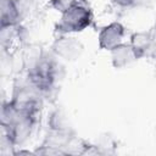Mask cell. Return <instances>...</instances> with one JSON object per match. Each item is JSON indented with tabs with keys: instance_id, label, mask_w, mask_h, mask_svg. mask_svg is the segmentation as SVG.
I'll return each instance as SVG.
<instances>
[{
	"instance_id": "cell-15",
	"label": "cell",
	"mask_w": 156,
	"mask_h": 156,
	"mask_svg": "<svg viewBox=\"0 0 156 156\" xmlns=\"http://www.w3.org/2000/svg\"><path fill=\"white\" fill-rule=\"evenodd\" d=\"M152 0H133V7H149Z\"/></svg>"
},
{
	"instance_id": "cell-12",
	"label": "cell",
	"mask_w": 156,
	"mask_h": 156,
	"mask_svg": "<svg viewBox=\"0 0 156 156\" xmlns=\"http://www.w3.org/2000/svg\"><path fill=\"white\" fill-rule=\"evenodd\" d=\"M48 128L62 132H76L69 115L61 106H57L50 111L48 116Z\"/></svg>"
},
{
	"instance_id": "cell-8",
	"label": "cell",
	"mask_w": 156,
	"mask_h": 156,
	"mask_svg": "<svg viewBox=\"0 0 156 156\" xmlns=\"http://www.w3.org/2000/svg\"><path fill=\"white\" fill-rule=\"evenodd\" d=\"M110 58H111V65L116 69H122L135 61L140 60L136 51L133 49V46L129 43H122L121 45L113 48L110 51Z\"/></svg>"
},
{
	"instance_id": "cell-9",
	"label": "cell",
	"mask_w": 156,
	"mask_h": 156,
	"mask_svg": "<svg viewBox=\"0 0 156 156\" xmlns=\"http://www.w3.org/2000/svg\"><path fill=\"white\" fill-rule=\"evenodd\" d=\"M45 50L37 43H24L21 50V66L24 73L34 69L45 55Z\"/></svg>"
},
{
	"instance_id": "cell-5",
	"label": "cell",
	"mask_w": 156,
	"mask_h": 156,
	"mask_svg": "<svg viewBox=\"0 0 156 156\" xmlns=\"http://www.w3.org/2000/svg\"><path fill=\"white\" fill-rule=\"evenodd\" d=\"M50 51L63 62H76L84 54V44L71 34H61L51 43Z\"/></svg>"
},
{
	"instance_id": "cell-14",
	"label": "cell",
	"mask_w": 156,
	"mask_h": 156,
	"mask_svg": "<svg viewBox=\"0 0 156 156\" xmlns=\"http://www.w3.org/2000/svg\"><path fill=\"white\" fill-rule=\"evenodd\" d=\"M79 1L80 0H49V6L56 12L63 13Z\"/></svg>"
},
{
	"instance_id": "cell-1",
	"label": "cell",
	"mask_w": 156,
	"mask_h": 156,
	"mask_svg": "<svg viewBox=\"0 0 156 156\" xmlns=\"http://www.w3.org/2000/svg\"><path fill=\"white\" fill-rule=\"evenodd\" d=\"M24 74L45 99L58 88L65 77V66L62 65V61L49 50L45 52L40 63Z\"/></svg>"
},
{
	"instance_id": "cell-10",
	"label": "cell",
	"mask_w": 156,
	"mask_h": 156,
	"mask_svg": "<svg viewBox=\"0 0 156 156\" xmlns=\"http://www.w3.org/2000/svg\"><path fill=\"white\" fill-rule=\"evenodd\" d=\"M23 18L15 0H0V28L22 24Z\"/></svg>"
},
{
	"instance_id": "cell-13",
	"label": "cell",
	"mask_w": 156,
	"mask_h": 156,
	"mask_svg": "<svg viewBox=\"0 0 156 156\" xmlns=\"http://www.w3.org/2000/svg\"><path fill=\"white\" fill-rule=\"evenodd\" d=\"M34 154L35 156H65L67 155L66 151L61 149L49 146V145H43V144H40L38 147L34 149Z\"/></svg>"
},
{
	"instance_id": "cell-3",
	"label": "cell",
	"mask_w": 156,
	"mask_h": 156,
	"mask_svg": "<svg viewBox=\"0 0 156 156\" xmlns=\"http://www.w3.org/2000/svg\"><path fill=\"white\" fill-rule=\"evenodd\" d=\"M94 13L85 0H80L74 6L61 13L60 20L55 24V34H76L93 26Z\"/></svg>"
},
{
	"instance_id": "cell-16",
	"label": "cell",
	"mask_w": 156,
	"mask_h": 156,
	"mask_svg": "<svg viewBox=\"0 0 156 156\" xmlns=\"http://www.w3.org/2000/svg\"><path fill=\"white\" fill-rule=\"evenodd\" d=\"M18 155H35L34 154V150L33 151H29V150H24V149H20V150H15L13 151V156H18Z\"/></svg>"
},
{
	"instance_id": "cell-17",
	"label": "cell",
	"mask_w": 156,
	"mask_h": 156,
	"mask_svg": "<svg viewBox=\"0 0 156 156\" xmlns=\"http://www.w3.org/2000/svg\"><path fill=\"white\" fill-rule=\"evenodd\" d=\"M154 29H155V30H156V22H155V27H154Z\"/></svg>"
},
{
	"instance_id": "cell-4",
	"label": "cell",
	"mask_w": 156,
	"mask_h": 156,
	"mask_svg": "<svg viewBox=\"0 0 156 156\" xmlns=\"http://www.w3.org/2000/svg\"><path fill=\"white\" fill-rule=\"evenodd\" d=\"M39 122L38 118L18 113L17 117L6 127L1 126V133H4L15 145V147L23 146L32 136L37 123Z\"/></svg>"
},
{
	"instance_id": "cell-6",
	"label": "cell",
	"mask_w": 156,
	"mask_h": 156,
	"mask_svg": "<svg viewBox=\"0 0 156 156\" xmlns=\"http://www.w3.org/2000/svg\"><path fill=\"white\" fill-rule=\"evenodd\" d=\"M127 29L119 21H113L100 28L98 34V45L101 50L111 51L113 48L124 43Z\"/></svg>"
},
{
	"instance_id": "cell-11",
	"label": "cell",
	"mask_w": 156,
	"mask_h": 156,
	"mask_svg": "<svg viewBox=\"0 0 156 156\" xmlns=\"http://www.w3.org/2000/svg\"><path fill=\"white\" fill-rule=\"evenodd\" d=\"M76 136H77L76 132H62V130H54V129L48 128L41 144L61 149V150L66 151V154H67V149Z\"/></svg>"
},
{
	"instance_id": "cell-7",
	"label": "cell",
	"mask_w": 156,
	"mask_h": 156,
	"mask_svg": "<svg viewBox=\"0 0 156 156\" xmlns=\"http://www.w3.org/2000/svg\"><path fill=\"white\" fill-rule=\"evenodd\" d=\"M129 44L136 51L139 58L151 57L156 55V30H139L130 35Z\"/></svg>"
},
{
	"instance_id": "cell-2",
	"label": "cell",
	"mask_w": 156,
	"mask_h": 156,
	"mask_svg": "<svg viewBox=\"0 0 156 156\" xmlns=\"http://www.w3.org/2000/svg\"><path fill=\"white\" fill-rule=\"evenodd\" d=\"M9 100L18 112L39 119L44 98L39 90L28 80L26 74L24 77L17 78L15 80L12 94Z\"/></svg>"
},
{
	"instance_id": "cell-18",
	"label": "cell",
	"mask_w": 156,
	"mask_h": 156,
	"mask_svg": "<svg viewBox=\"0 0 156 156\" xmlns=\"http://www.w3.org/2000/svg\"><path fill=\"white\" fill-rule=\"evenodd\" d=\"M155 139H156V129H155Z\"/></svg>"
}]
</instances>
